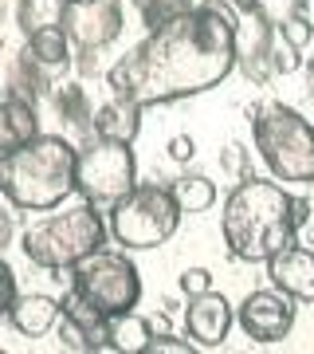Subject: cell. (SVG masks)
Listing matches in <instances>:
<instances>
[{
  "label": "cell",
  "mask_w": 314,
  "mask_h": 354,
  "mask_svg": "<svg viewBox=\"0 0 314 354\" xmlns=\"http://www.w3.org/2000/svg\"><path fill=\"white\" fill-rule=\"evenodd\" d=\"M236 16L224 4L204 0L177 20L153 28L138 48H130L106 71L114 99L146 106L204 95L236 71Z\"/></svg>",
  "instance_id": "cell-1"
},
{
  "label": "cell",
  "mask_w": 314,
  "mask_h": 354,
  "mask_svg": "<svg viewBox=\"0 0 314 354\" xmlns=\"http://www.w3.org/2000/svg\"><path fill=\"white\" fill-rule=\"evenodd\" d=\"M55 339H59V346H67V351H75V354H90V346H87V339H83V330L71 323L67 315H59L55 319Z\"/></svg>",
  "instance_id": "cell-28"
},
{
  "label": "cell",
  "mask_w": 314,
  "mask_h": 354,
  "mask_svg": "<svg viewBox=\"0 0 314 354\" xmlns=\"http://www.w3.org/2000/svg\"><path fill=\"white\" fill-rule=\"evenodd\" d=\"M181 216L185 213H181L169 185L138 181L126 197L114 201V209L106 213V228L126 252H150V248H161L165 241H173Z\"/></svg>",
  "instance_id": "cell-6"
},
{
  "label": "cell",
  "mask_w": 314,
  "mask_h": 354,
  "mask_svg": "<svg viewBox=\"0 0 314 354\" xmlns=\"http://www.w3.org/2000/svg\"><path fill=\"white\" fill-rule=\"evenodd\" d=\"M39 134V118H36V102L28 99H0V153H8L12 146L36 138Z\"/></svg>",
  "instance_id": "cell-18"
},
{
  "label": "cell",
  "mask_w": 314,
  "mask_h": 354,
  "mask_svg": "<svg viewBox=\"0 0 314 354\" xmlns=\"http://www.w3.org/2000/svg\"><path fill=\"white\" fill-rule=\"evenodd\" d=\"M165 150H169V158H173L177 165H185V162H193V158H197V142L188 138V134H177V138H169V146H165Z\"/></svg>",
  "instance_id": "cell-33"
},
{
  "label": "cell",
  "mask_w": 314,
  "mask_h": 354,
  "mask_svg": "<svg viewBox=\"0 0 314 354\" xmlns=\"http://www.w3.org/2000/svg\"><path fill=\"white\" fill-rule=\"evenodd\" d=\"M71 288L95 304L102 315H122L141 304V276L126 248H95L71 268Z\"/></svg>",
  "instance_id": "cell-8"
},
{
  "label": "cell",
  "mask_w": 314,
  "mask_h": 354,
  "mask_svg": "<svg viewBox=\"0 0 314 354\" xmlns=\"http://www.w3.org/2000/svg\"><path fill=\"white\" fill-rule=\"evenodd\" d=\"M251 138L275 181L314 185V127L295 106L264 102L251 114Z\"/></svg>",
  "instance_id": "cell-5"
},
{
  "label": "cell",
  "mask_w": 314,
  "mask_h": 354,
  "mask_svg": "<svg viewBox=\"0 0 314 354\" xmlns=\"http://www.w3.org/2000/svg\"><path fill=\"white\" fill-rule=\"evenodd\" d=\"M59 24L75 51H102L122 36V0H63Z\"/></svg>",
  "instance_id": "cell-9"
},
{
  "label": "cell",
  "mask_w": 314,
  "mask_h": 354,
  "mask_svg": "<svg viewBox=\"0 0 314 354\" xmlns=\"http://www.w3.org/2000/svg\"><path fill=\"white\" fill-rule=\"evenodd\" d=\"M271 39H275V28L267 24L259 12H248L244 20H236V67H244V75L264 83L271 75V64H267V51H271Z\"/></svg>",
  "instance_id": "cell-13"
},
{
  "label": "cell",
  "mask_w": 314,
  "mask_h": 354,
  "mask_svg": "<svg viewBox=\"0 0 314 354\" xmlns=\"http://www.w3.org/2000/svg\"><path fill=\"white\" fill-rule=\"evenodd\" d=\"M267 64H271V71L275 75H295L302 67V55L295 44H287V39L275 32V39H271V51H267Z\"/></svg>",
  "instance_id": "cell-25"
},
{
  "label": "cell",
  "mask_w": 314,
  "mask_h": 354,
  "mask_svg": "<svg viewBox=\"0 0 314 354\" xmlns=\"http://www.w3.org/2000/svg\"><path fill=\"white\" fill-rule=\"evenodd\" d=\"M236 323L251 342H283L295 327V299L283 291H251L236 307Z\"/></svg>",
  "instance_id": "cell-10"
},
{
  "label": "cell",
  "mask_w": 314,
  "mask_h": 354,
  "mask_svg": "<svg viewBox=\"0 0 314 354\" xmlns=\"http://www.w3.org/2000/svg\"><path fill=\"white\" fill-rule=\"evenodd\" d=\"M106 236H110L106 213H99L95 205L79 197L67 209L59 205V213L51 209V216L32 221L20 232V252L28 256V264L43 268V272H71L83 256L102 248Z\"/></svg>",
  "instance_id": "cell-4"
},
{
  "label": "cell",
  "mask_w": 314,
  "mask_h": 354,
  "mask_svg": "<svg viewBox=\"0 0 314 354\" xmlns=\"http://www.w3.org/2000/svg\"><path fill=\"white\" fill-rule=\"evenodd\" d=\"M59 319V299L55 295H43V291H28V295H16L12 307H8V323H12L24 339H39L48 335Z\"/></svg>",
  "instance_id": "cell-14"
},
{
  "label": "cell",
  "mask_w": 314,
  "mask_h": 354,
  "mask_svg": "<svg viewBox=\"0 0 314 354\" xmlns=\"http://www.w3.org/2000/svg\"><path fill=\"white\" fill-rule=\"evenodd\" d=\"M0 197L20 213L59 209L75 197V142L63 134H36L0 153Z\"/></svg>",
  "instance_id": "cell-3"
},
{
  "label": "cell",
  "mask_w": 314,
  "mask_h": 354,
  "mask_svg": "<svg viewBox=\"0 0 314 354\" xmlns=\"http://www.w3.org/2000/svg\"><path fill=\"white\" fill-rule=\"evenodd\" d=\"M138 4V16H141V24L150 28H161L169 24V20H177L181 12H188L193 8V0H134Z\"/></svg>",
  "instance_id": "cell-24"
},
{
  "label": "cell",
  "mask_w": 314,
  "mask_h": 354,
  "mask_svg": "<svg viewBox=\"0 0 314 354\" xmlns=\"http://www.w3.org/2000/svg\"><path fill=\"white\" fill-rule=\"evenodd\" d=\"M4 83H8V95H12V99L36 102L39 95H43V87H48V71L36 67L24 51H20V55H12V64L4 71Z\"/></svg>",
  "instance_id": "cell-21"
},
{
  "label": "cell",
  "mask_w": 314,
  "mask_h": 354,
  "mask_svg": "<svg viewBox=\"0 0 314 354\" xmlns=\"http://www.w3.org/2000/svg\"><path fill=\"white\" fill-rule=\"evenodd\" d=\"M59 315H67L79 330H83V339H87L90 351H110V315H102L95 304H87L75 288L63 291Z\"/></svg>",
  "instance_id": "cell-17"
},
{
  "label": "cell",
  "mask_w": 314,
  "mask_h": 354,
  "mask_svg": "<svg viewBox=\"0 0 314 354\" xmlns=\"http://www.w3.org/2000/svg\"><path fill=\"white\" fill-rule=\"evenodd\" d=\"M169 189H173L177 205H181V213H208V209L216 205V185L208 181V177H201V174L177 177Z\"/></svg>",
  "instance_id": "cell-22"
},
{
  "label": "cell",
  "mask_w": 314,
  "mask_h": 354,
  "mask_svg": "<svg viewBox=\"0 0 314 354\" xmlns=\"http://www.w3.org/2000/svg\"><path fill=\"white\" fill-rule=\"evenodd\" d=\"M248 153H251V150H244L239 142H232V146L224 150V169H228L232 177H236V181H239V177H248V174H251V165H248Z\"/></svg>",
  "instance_id": "cell-32"
},
{
  "label": "cell",
  "mask_w": 314,
  "mask_h": 354,
  "mask_svg": "<svg viewBox=\"0 0 314 354\" xmlns=\"http://www.w3.org/2000/svg\"><path fill=\"white\" fill-rule=\"evenodd\" d=\"M24 55L51 75V71H63V67L75 59V48H71L63 24H43V28H32V32H28Z\"/></svg>",
  "instance_id": "cell-16"
},
{
  "label": "cell",
  "mask_w": 314,
  "mask_h": 354,
  "mask_svg": "<svg viewBox=\"0 0 314 354\" xmlns=\"http://www.w3.org/2000/svg\"><path fill=\"white\" fill-rule=\"evenodd\" d=\"M138 185V162L130 142L83 138L75 146V193L99 213H110L114 201Z\"/></svg>",
  "instance_id": "cell-7"
},
{
  "label": "cell",
  "mask_w": 314,
  "mask_h": 354,
  "mask_svg": "<svg viewBox=\"0 0 314 354\" xmlns=\"http://www.w3.org/2000/svg\"><path fill=\"white\" fill-rule=\"evenodd\" d=\"M138 130H141V106L130 102V99H110L90 114V134H95V138L130 142V146H134Z\"/></svg>",
  "instance_id": "cell-15"
},
{
  "label": "cell",
  "mask_w": 314,
  "mask_h": 354,
  "mask_svg": "<svg viewBox=\"0 0 314 354\" xmlns=\"http://www.w3.org/2000/svg\"><path fill=\"white\" fill-rule=\"evenodd\" d=\"M51 102H55V111H59V118L67 122V127L83 130V134L90 138V114H95V106H90L83 83H63V87H55L51 91Z\"/></svg>",
  "instance_id": "cell-20"
},
{
  "label": "cell",
  "mask_w": 314,
  "mask_h": 354,
  "mask_svg": "<svg viewBox=\"0 0 314 354\" xmlns=\"http://www.w3.org/2000/svg\"><path fill=\"white\" fill-rule=\"evenodd\" d=\"M302 4H306V0H255V12L264 16L271 28H279L287 16L302 12Z\"/></svg>",
  "instance_id": "cell-27"
},
{
  "label": "cell",
  "mask_w": 314,
  "mask_h": 354,
  "mask_svg": "<svg viewBox=\"0 0 314 354\" xmlns=\"http://www.w3.org/2000/svg\"><path fill=\"white\" fill-rule=\"evenodd\" d=\"M267 279L275 283V291L291 295L295 304H314V252L287 244L283 252L267 260Z\"/></svg>",
  "instance_id": "cell-12"
},
{
  "label": "cell",
  "mask_w": 314,
  "mask_h": 354,
  "mask_svg": "<svg viewBox=\"0 0 314 354\" xmlns=\"http://www.w3.org/2000/svg\"><path fill=\"white\" fill-rule=\"evenodd\" d=\"M150 327H153V335H169V315H165V311H161V315H153Z\"/></svg>",
  "instance_id": "cell-34"
},
{
  "label": "cell",
  "mask_w": 314,
  "mask_h": 354,
  "mask_svg": "<svg viewBox=\"0 0 314 354\" xmlns=\"http://www.w3.org/2000/svg\"><path fill=\"white\" fill-rule=\"evenodd\" d=\"M197 346L188 339H173V335H153L150 339V351L146 354H193Z\"/></svg>",
  "instance_id": "cell-31"
},
{
  "label": "cell",
  "mask_w": 314,
  "mask_h": 354,
  "mask_svg": "<svg viewBox=\"0 0 314 354\" xmlns=\"http://www.w3.org/2000/svg\"><path fill=\"white\" fill-rule=\"evenodd\" d=\"M220 236H224L228 252L244 260V264H267L275 252L299 236V221H295V197H291L279 181L264 177H239L220 213Z\"/></svg>",
  "instance_id": "cell-2"
},
{
  "label": "cell",
  "mask_w": 314,
  "mask_h": 354,
  "mask_svg": "<svg viewBox=\"0 0 314 354\" xmlns=\"http://www.w3.org/2000/svg\"><path fill=\"white\" fill-rule=\"evenodd\" d=\"M59 16H63V0H16V20L24 28V36L32 28L59 24Z\"/></svg>",
  "instance_id": "cell-23"
},
{
  "label": "cell",
  "mask_w": 314,
  "mask_h": 354,
  "mask_svg": "<svg viewBox=\"0 0 314 354\" xmlns=\"http://www.w3.org/2000/svg\"><path fill=\"white\" fill-rule=\"evenodd\" d=\"M16 295H20V291H16V272H12V264L0 256V315H8V307H12Z\"/></svg>",
  "instance_id": "cell-30"
},
{
  "label": "cell",
  "mask_w": 314,
  "mask_h": 354,
  "mask_svg": "<svg viewBox=\"0 0 314 354\" xmlns=\"http://www.w3.org/2000/svg\"><path fill=\"white\" fill-rule=\"evenodd\" d=\"M311 24H314V20H311Z\"/></svg>",
  "instance_id": "cell-35"
},
{
  "label": "cell",
  "mask_w": 314,
  "mask_h": 354,
  "mask_svg": "<svg viewBox=\"0 0 314 354\" xmlns=\"http://www.w3.org/2000/svg\"><path fill=\"white\" fill-rule=\"evenodd\" d=\"M177 288L185 291V295L213 291V272H208V268H185V272H181V279H177Z\"/></svg>",
  "instance_id": "cell-29"
},
{
  "label": "cell",
  "mask_w": 314,
  "mask_h": 354,
  "mask_svg": "<svg viewBox=\"0 0 314 354\" xmlns=\"http://www.w3.org/2000/svg\"><path fill=\"white\" fill-rule=\"evenodd\" d=\"M236 323V311L228 304L224 295L216 291H201V295H188V307H185V339L201 351H216L224 346L228 330Z\"/></svg>",
  "instance_id": "cell-11"
},
{
  "label": "cell",
  "mask_w": 314,
  "mask_h": 354,
  "mask_svg": "<svg viewBox=\"0 0 314 354\" xmlns=\"http://www.w3.org/2000/svg\"><path fill=\"white\" fill-rule=\"evenodd\" d=\"M153 339L150 319L138 315V311H122V315H110V351L118 354H146Z\"/></svg>",
  "instance_id": "cell-19"
},
{
  "label": "cell",
  "mask_w": 314,
  "mask_h": 354,
  "mask_svg": "<svg viewBox=\"0 0 314 354\" xmlns=\"http://www.w3.org/2000/svg\"><path fill=\"white\" fill-rule=\"evenodd\" d=\"M275 32H279V36H283V39H287V44H295V48H299V51L306 48L311 39H314V24H311V20H306V16H302V12L287 16V20H283V24L275 28Z\"/></svg>",
  "instance_id": "cell-26"
}]
</instances>
